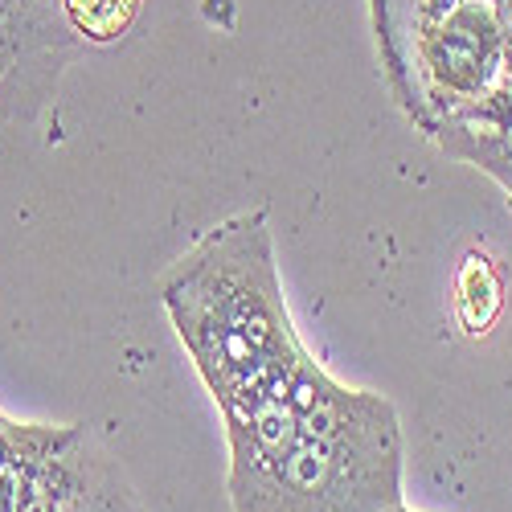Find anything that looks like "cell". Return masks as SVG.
Instances as JSON below:
<instances>
[{
    "mask_svg": "<svg viewBox=\"0 0 512 512\" xmlns=\"http://www.w3.org/2000/svg\"><path fill=\"white\" fill-rule=\"evenodd\" d=\"M160 300L222 418L283 394L308 357L283 300L267 209L205 230L164 271Z\"/></svg>",
    "mask_w": 512,
    "mask_h": 512,
    "instance_id": "obj_1",
    "label": "cell"
},
{
    "mask_svg": "<svg viewBox=\"0 0 512 512\" xmlns=\"http://www.w3.org/2000/svg\"><path fill=\"white\" fill-rule=\"evenodd\" d=\"M406 439L390 398L340 435H295L267 476L226 492L234 512H390L402 504Z\"/></svg>",
    "mask_w": 512,
    "mask_h": 512,
    "instance_id": "obj_2",
    "label": "cell"
},
{
    "mask_svg": "<svg viewBox=\"0 0 512 512\" xmlns=\"http://www.w3.org/2000/svg\"><path fill=\"white\" fill-rule=\"evenodd\" d=\"M504 50L508 37L488 0H459L439 25L414 37V78L402 107L422 127V136H435V127L451 111L496 87Z\"/></svg>",
    "mask_w": 512,
    "mask_h": 512,
    "instance_id": "obj_3",
    "label": "cell"
},
{
    "mask_svg": "<svg viewBox=\"0 0 512 512\" xmlns=\"http://www.w3.org/2000/svg\"><path fill=\"white\" fill-rule=\"evenodd\" d=\"M431 140L439 144L443 156L488 173L512 205V87L496 82L476 103L451 111L435 127Z\"/></svg>",
    "mask_w": 512,
    "mask_h": 512,
    "instance_id": "obj_4",
    "label": "cell"
},
{
    "mask_svg": "<svg viewBox=\"0 0 512 512\" xmlns=\"http://www.w3.org/2000/svg\"><path fill=\"white\" fill-rule=\"evenodd\" d=\"M504 312V275L492 263V254L484 250H467L455 271V287H451V316L459 324L463 336H488L496 328Z\"/></svg>",
    "mask_w": 512,
    "mask_h": 512,
    "instance_id": "obj_5",
    "label": "cell"
},
{
    "mask_svg": "<svg viewBox=\"0 0 512 512\" xmlns=\"http://www.w3.org/2000/svg\"><path fill=\"white\" fill-rule=\"evenodd\" d=\"M140 5L144 0H58L66 25L74 33H82V41H95V46L119 41L127 29H132Z\"/></svg>",
    "mask_w": 512,
    "mask_h": 512,
    "instance_id": "obj_6",
    "label": "cell"
},
{
    "mask_svg": "<svg viewBox=\"0 0 512 512\" xmlns=\"http://www.w3.org/2000/svg\"><path fill=\"white\" fill-rule=\"evenodd\" d=\"M9 451H13V422L0 414V463L9 459Z\"/></svg>",
    "mask_w": 512,
    "mask_h": 512,
    "instance_id": "obj_7",
    "label": "cell"
},
{
    "mask_svg": "<svg viewBox=\"0 0 512 512\" xmlns=\"http://www.w3.org/2000/svg\"><path fill=\"white\" fill-rule=\"evenodd\" d=\"M390 512H414V508H406V504H398V508H390Z\"/></svg>",
    "mask_w": 512,
    "mask_h": 512,
    "instance_id": "obj_8",
    "label": "cell"
}]
</instances>
